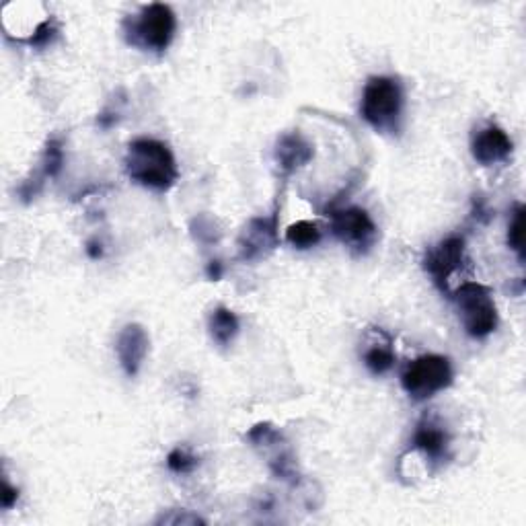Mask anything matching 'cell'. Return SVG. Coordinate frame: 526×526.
<instances>
[{
  "mask_svg": "<svg viewBox=\"0 0 526 526\" xmlns=\"http://www.w3.org/2000/svg\"><path fill=\"white\" fill-rule=\"evenodd\" d=\"M247 440L253 446H274V444L282 442V434L270 422H261V424H255L247 432Z\"/></svg>",
  "mask_w": 526,
  "mask_h": 526,
  "instance_id": "obj_20",
  "label": "cell"
},
{
  "mask_svg": "<svg viewBox=\"0 0 526 526\" xmlns=\"http://www.w3.org/2000/svg\"><path fill=\"white\" fill-rule=\"evenodd\" d=\"M405 107L403 85L397 77H370L362 91L360 114L381 134H399Z\"/></svg>",
  "mask_w": 526,
  "mask_h": 526,
  "instance_id": "obj_2",
  "label": "cell"
},
{
  "mask_svg": "<svg viewBox=\"0 0 526 526\" xmlns=\"http://www.w3.org/2000/svg\"><path fill=\"white\" fill-rule=\"evenodd\" d=\"M17 500H19V490H17V487H13L9 483V479L5 477L3 479V490H0V506H3L5 510H9V508H13L17 504Z\"/></svg>",
  "mask_w": 526,
  "mask_h": 526,
  "instance_id": "obj_23",
  "label": "cell"
},
{
  "mask_svg": "<svg viewBox=\"0 0 526 526\" xmlns=\"http://www.w3.org/2000/svg\"><path fill=\"white\" fill-rule=\"evenodd\" d=\"M177 29V17L171 7L153 3L142 7L138 15H130L122 23L126 42L132 48L153 54H165L173 42Z\"/></svg>",
  "mask_w": 526,
  "mask_h": 526,
  "instance_id": "obj_3",
  "label": "cell"
},
{
  "mask_svg": "<svg viewBox=\"0 0 526 526\" xmlns=\"http://www.w3.org/2000/svg\"><path fill=\"white\" fill-rule=\"evenodd\" d=\"M362 360H364V366L374 374V377H383V374L391 372L397 362L393 337L381 327H372L364 335Z\"/></svg>",
  "mask_w": 526,
  "mask_h": 526,
  "instance_id": "obj_12",
  "label": "cell"
},
{
  "mask_svg": "<svg viewBox=\"0 0 526 526\" xmlns=\"http://www.w3.org/2000/svg\"><path fill=\"white\" fill-rule=\"evenodd\" d=\"M148 346H150V337L146 329L138 323H128L118 333V342H116L118 360L130 379H134L140 372L148 354Z\"/></svg>",
  "mask_w": 526,
  "mask_h": 526,
  "instance_id": "obj_11",
  "label": "cell"
},
{
  "mask_svg": "<svg viewBox=\"0 0 526 526\" xmlns=\"http://www.w3.org/2000/svg\"><path fill=\"white\" fill-rule=\"evenodd\" d=\"M315 157V148L309 140H305L298 132H288L282 134L276 142L274 150V159L284 173V177H290L298 169H303L309 165Z\"/></svg>",
  "mask_w": 526,
  "mask_h": 526,
  "instance_id": "obj_13",
  "label": "cell"
},
{
  "mask_svg": "<svg viewBox=\"0 0 526 526\" xmlns=\"http://www.w3.org/2000/svg\"><path fill=\"white\" fill-rule=\"evenodd\" d=\"M455 303L459 309L461 323L467 335L475 340H485L498 329V307L492 290L479 282H465L461 284L455 294Z\"/></svg>",
  "mask_w": 526,
  "mask_h": 526,
  "instance_id": "obj_4",
  "label": "cell"
},
{
  "mask_svg": "<svg viewBox=\"0 0 526 526\" xmlns=\"http://www.w3.org/2000/svg\"><path fill=\"white\" fill-rule=\"evenodd\" d=\"M286 243L292 245L294 249L298 251H307V249H313L321 243L323 239V231L317 222H311V220H298L294 224H290V227L286 229Z\"/></svg>",
  "mask_w": 526,
  "mask_h": 526,
  "instance_id": "obj_16",
  "label": "cell"
},
{
  "mask_svg": "<svg viewBox=\"0 0 526 526\" xmlns=\"http://www.w3.org/2000/svg\"><path fill=\"white\" fill-rule=\"evenodd\" d=\"M473 204H475L473 216H475L477 220H483V222H487V220H490V218H492V212H490V210H487V206H485V200H483V198H477V196H475Z\"/></svg>",
  "mask_w": 526,
  "mask_h": 526,
  "instance_id": "obj_24",
  "label": "cell"
},
{
  "mask_svg": "<svg viewBox=\"0 0 526 526\" xmlns=\"http://www.w3.org/2000/svg\"><path fill=\"white\" fill-rule=\"evenodd\" d=\"M192 235L202 243L218 239V231L214 229V222L206 216H198L192 220Z\"/></svg>",
  "mask_w": 526,
  "mask_h": 526,
  "instance_id": "obj_21",
  "label": "cell"
},
{
  "mask_svg": "<svg viewBox=\"0 0 526 526\" xmlns=\"http://www.w3.org/2000/svg\"><path fill=\"white\" fill-rule=\"evenodd\" d=\"M58 33H60V29H58L56 19H46L44 23H40V25L35 27L33 35L27 37L25 44L31 46V48H46V46L54 44Z\"/></svg>",
  "mask_w": 526,
  "mask_h": 526,
  "instance_id": "obj_19",
  "label": "cell"
},
{
  "mask_svg": "<svg viewBox=\"0 0 526 526\" xmlns=\"http://www.w3.org/2000/svg\"><path fill=\"white\" fill-rule=\"evenodd\" d=\"M128 177L153 192H169L179 179V167L169 144L155 138H136L124 159Z\"/></svg>",
  "mask_w": 526,
  "mask_h": 526,
  "instance_id": "obj_1",
  "label": "cell"
},
{
  "mask_svg": "<svg viewBox=\"0 0 526 526\" xmlns=\"http://www.w3.org/2000/svg\"><path fill=\"white\" fill-rule=\"evenodd\" d=\"M208 331L216 346L229 348L241 331L239 317L227 307H218L208 317Z\"/></svg>",
  "mask_w": 526,
  "mask_h": 526,
  "instance_id": "obj_15",
  "label": "cell"
},
{
  "mask_svg": "<svg viewBox=\"0 0 526 526\" xmlns=\"http://www.w3.org/2000/svg\"><path fill=\"white\" fill-rule=\"evenodd\" d=\"M206 520L204 518H200L198 514H194V512H190V510H171L169 514H163L159 520H157V524H204Z\"/></svg>",
  "mask_w": 526,
  "mask_h": 526,
  "instance_id": "obj_22",
  "label": "cell"
},
{
  "mask_svg": "<svg viewBox=\"0 0 526 526\" xmlns=\"http://www.w3.org/2000/svg\"><path fill=\"white\" fill-rule=\"evenodd\" d=\"M280 245V212L278 206L270 216L251 218L239 235V259L259 261L268 257Z\"/></svg>",
  "mask_w": 526,
  "mask_h": 526,
  "instance_id": "obj_8",
  "label": "cell"
},
{
  "mask_svg": "<svg viewBox=\"0 0 526 526\" xmlns=\"http://www.w3.org/2000/svg\"><path fill=\"white\" fill-rule=\"evenodd\" d=\"M522 218H524V206L516 204L512 212V220L508 227V247L518 255V261H524V233H522Z\"/></svg>",
  "mask_w": 526,
  "mask_h": 526,
  "instance_id": "obj_18",
  "label": "cell"
},
{
  "mask_svg": "<svg viewBox=\"0 0 526 526\" xmlns=\"http://www.w3.org/2000/svg\"><path fill=\"white\" fill-rule=\"evenodd\" d=\"M62 167H64V142H62V138L52 136L46 142L44 155H42V161H40V171H37V175L33 179H27L23 183L21 198L25 202L35 198L37 194H40L44 181L46 179H56L60 175Z\"/></svg>",
  "mask_w": 526,
  "mask_h": 526,
  "instance_id": "obj_14",
  "label": "cell"
},
{
  "mask_svg": "<svg viewBox=\"0 0 526 526\" xmlns=\"http://www.w3.org/2000/svg\"><path fill=\"white\" fill-rule=\"evenodd\" d=\"M455 372L446 356L424 354L411 360L401 372V385L413 401H428L453 385Z\"/></svg>",
  "mask_w": 526,
  "mask_h": 526,
  "instance_id": "obj_5",
  "label": "cell"
},
{
  "mask_svg": "<svg viewBox=\"0 0 526 526\" xmlns=\"http://www.w3.org/2000/svg\"><path fill=\"white\" fill-rule=\"evenodd\" d=\"M411 448L420 450L430 465L440 467L450 459V434L434 416H424L413 432Z\"/></svg>",
  "mask_w": 526,
  "mask_h": 526,
  "instance_id": "obj_10",
  "label": "cell"
},
{
  "mask_svg": "<svg viewBox=\"0 0 526 526\" xmlns=\"http://www.w3.org/2000/svg\"><path fill=\"white\" fill-rule=\"evenodd\" d=\"M198 465H200V459L192 453L190 448H183V446L173 448L167 457V467L177 475L192 473Z\"/></svg>",
  "mask_w": 526,
  "mask_h": 526,
  "instance_id": "obj_17",
  "label": "cell"
},
{
  "mask_svg": "<svg viewBox=\"0 0 526 526\" xmlns=\"http://www.w3.org/2000/svg\"><path fill=\"white\" fill-rule=\"evenodd\" d=\"M87 255H89L91 259H99V257H103L101 243H97V241H89V243H87Z\"/></svg>",
  "mask_w": 526,
  "mask_h": 526,
  "instance_id": "obj_26",
  "label": "cell"
},
{
  "mask_svg": "<svg viewBox=\"0 0 526 526\" xmlns=\"http://www.w3.org/2000/svg\"><path fill=\"white\" fill-rule=\"evenodd\" d=\"M206 276L212 282H218L222 278V263L220 261H210L208 268H206Z\"/></svg>",
  "mask_w": 526,
  "mask_h": 526,
  "instance_id": "obj_25",
  "label": "cell"
},
{
  "mask_svg": "<svg viewBox=\"0 0 526 526\" xmlns=\"http://www.w3.org/2000/svg\"><path fill=\"white\" fill-rule=\"evenodd\" d=\"M467 263V243L463 235H450L424 255V270L440 292L448 294V282Z\"/></svg>",
  "mask_w": 526,
  "mask_h": 526,
  "instance_id": "obj_7",
  "label": "cell"
},
{
  "mask_svg": "<svg viewBox=\"0 0 526 526\" xmlns=\"http://www.w3.org/2000/svg\"><path fill=\"white\" fill-rule=\"evenodd\" d=\"M327 216L333 237L356 255H366L372 245L377 243L379 229L364 208H331Z\"/></svg>",
  "mask_w": 526,
  "mask_h": 526,
  "instance_id": "obj_6",
  "label": "cell"
},
{
  "mask_svg": "<svg viewBox=\"0 0 526 526\" xmlns=\"http://www.w3.org/2000/svg\"><path fill=\"white\" fill-rule=\"evenodd\" d=\"M514 153L512 138L496 124L479 128L471 136V155L483 167L506 163Z\"/></svg>",
  "mask_w": 526,
  "mask_h": 526,
  "instance_id": "obj_9",
  "label": "cell"
}]
</instances>
